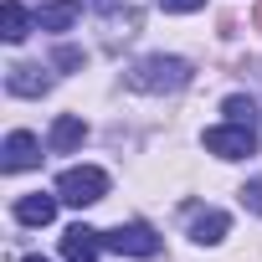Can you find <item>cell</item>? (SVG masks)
<instances>
[{
	"instance_id": "obj_1",
	"label": "cell",
	"mask_w": 262,
	"mask_h": 262,
	"mask_svg": "<svg viewBox=\"0 0 262 262\" xmlns=\"http://www.w3.org/2000/svg\"><path fill=\"white\" fill-rule=\"evenodd\" d=\"M195 77V67L185 57H144L128 67V88L134 93H180Z\"/></svg>"
},
{
	"instance_id": "obj_2",
	"label": "cell",
	"mask_w": 262,
	"mask_h": 262,
	"mask_svg": "<svg viewBox=\"0 0 262 262\" xmlns=\"http://www.w3.org/2000/svg\"><path fill=\"white\" fill-rule=\"evenodd\" d=\"M103 190H108V175H103L98 165H72V170H62V180H57V195H62L67 206H93V201H103Z\"/></svg>"
},
{
	"instance_id": "obj_3",
	"label": "cell",
	"mask_w": 262,
	"mask_h": 262,
	"mask_svg": "<svg viewBox=\"0 0 262 262\" xmlns=\"http://www.w3.org/2000/svg\"><path fill=\"white\" fill-rule=\"evenodd\" d=\"M103 247L118 252V257H155V252H160V236H155V226H144V221H128V226L103 231Z\"/></svg>"
},
{
	"instance_id": "obj_4",
	"label": "cell",
	"mask_w": 262,
	"mask_h": 262,
	"mask_svg": "<svg viewBox=\"0 0 262 262\" xmlns=\"http://www.w3.org/2000/svg\"><path fill=\"white\" fill-rule=\"evenodd\" d=\"M206 149L221 160H247L257 155V128L252 123H226V128H206Z\"/></svg>"
},
{
	"instance_id": "obj_5",
	"label": "cell",
	"mask_w": 262,
	"mask_h": 262,
	"mask_svg": "<svg viewBox=\"0 0 262 262\" xmlns=\"http://www.w3.org/2000/svg\"><path fill=\"white\" fill-rule=\"evenodd\" d=\"M98 252H103V231H93V226H67L62 231V257L67 262H98Z\"/></svg>"
},
{
	"instance_id": "obj_6",
	"label": "cell",
	"mask_w": 262,
	"mask_h": 262,
	"mask_svg": "<svg viewBox=\"0 0 262 262\" xmlns=\"http://www.w3.org/2000/svg\"><path fill=\"white\" fill-rule=\"evenodd\" d=\"M6 88H11L16 98H41V93L52 88V77H47L41 67H31V62H16V67L6 72Z\"/></svg>"
},
{
	"instance_id": "obj_7",
	"label": "cell",
	"mask_w": 262,
	"mask_h": 262,
	"mask_svg": "<svg viewBox=\"0 0 262 262\" xmlns=\"http://www.w3.org/2000/svg\"><path fill=\"white\" fill-rule=\"evenodd\" d=\"M88 139V123L77 118V113H62L57 123H52V134H47V144H52V155H72L77 144Z\"/></svg>"
},
{
	"instance_id": "obj_8",
	"label": "cell",
	"mask_w": 262,
	"mask_h": 262,
	"mask_svg": "<svg viewBox=\"0 0 262 262\" xmlns=\"http://www.w3.org/2000/svg\"><path fill=\"white\" fill-rule=\"evenodd\" d=\"M31 165H41V144L26 134V128H16V134L6 139V170L16 175V170H31Z\"/></svg>"
},
{
	"instance_id": "obj_9",
	"label": "cell",
	"mask_w": 262,
	"mask_h": 262,
	"mask_svg": "<svg viewBox=\"0 0 262 262\" xmlns=\"http://www.w3.org/2000/svg\"><path fill=\"white\" fill-rule=\"evenodd\" d=\"M57 201L62 195H21L16 201V221H26V226H52V216H57Z\"/></svg>"
},
{
	"instance_id": "obj_10",
	"label": "cell",
	"mask_w": 262,
	"mask_h": 262,
	"mask_svg": "<svg viewBox=\"0 0 262 262\" xmlns=\"http://www.w3.org/2000/svg\"><path fill=\"white\" fill-rule=\"evenodd\" d=\"M77 16H82V0H52V6L36 11V26L41 31H67V26H77Z\"/></svg>"
},
{
	"instance_id": "obj_11",
	"label": "cell",
	"mask_w": 262,
	"mask_h": 262,
	"mask_svg": "<svg viewBox=\"0 0 262 262\" xmlns=\"http://www.w3.org/2000/svg\"><path fill=\"white\" fill-rule=\"evenodd\" d=\"M0 36L6 41H26L31 36V16H26L21 0H6V6H0Z\"/></svg>"
},
{
	"instance_id": "obj_12",
	"label": "cell",
	"mask_w": 262,
	"mask_h": 262,
	"mask_svg": "<svg viewBox=\"0 0 262 262\" xmlns=\"http://www.w3.org/2000/svg\"><path fill=\"white\" fill-rule=\"evenodd\" d=\"M226 226H231V221H226L221 211H206V216H195V226H190V236H195L201 247H211V242H221V236H226Z\"/></svg>"
},
{
	"instance_id": "obj_13",
	"label": "cell",
	"mask_w": 262,
	"mask_h": 262,
	"mask_svg": "<svg viewBox=\"0 0 262 262\" xmlns=\"http://www.w3.org/2000/svg\"><path fill=\"white\" fill-rule=\"evenodd\" d=\"M221 113H226L231 123H257V103H252V98H226Z\"/></svg>"
},
{
	"instance_id": "obj_14",
	"label": "cell",
	"mask_w": 262,
	"mask_h": 262,
	"mask_svg": "<svg viewBox=\"0 0 262 262\" xmlns=\"http://www.w3.org/2000/svg\"><path fill=\"white\" fill-rule=\"evenodd\" d=\"M242 206L262 216V180H247V185H242Z\"/></svg>"
},
{
	"instance_id": "obj_15",
	"label": "cell",
	"mask_w": 262,
	"mask_h": 262,
	"mask_svg": "<svg viewBox=\"0 0 262 262\" xmlns=\"http://www.w3.org/2000/svg\"><path fill=\"white\" fill-rule=\"evenodd\" d=\"M57 67H82V52L77 47H57Z\"/></svg>"
},
{
	"instance_id": "obj_16",
	"label": "cell",
	"mask_w": 262,
	"mask_h": 262,
	"mask_svg": "<svg viewBox=\"0 0 262 262\" xmlns=\"http://www.w3.org/2000/svg\"><path fill=\"white\" fill-rule=\"evenodd\" d=\"M201 6H206V0H160V11H180V16L185 11H201Z\"/></svg>"
},
{
	"instance_id": "obj_17",
	"label": "cell",
	"mask_w": 262,
	"mask_h": 262,
	"mask_svg": "<svg viewBox=\"0 0 262 262\" xmlns=\"http://www.w3.org/2000/svg\"><path fill=\"white\" fill-rule=\"evenodd\" d=\"M118 6H123V0H93V11H103V16H113Z\"/></svg>"
},
{
	"instance_id": "obj_18",
	"label": "cell",
	"mask_w": 262,
	"mask_h": 262,
	"mask_svg": "<svg viewBox=\"0 0 262 262\" xmlns=\"http://www.w3.org/2000/svg\"><path fill=\"white\" fill-rule=\"evenodd\" d=\"M252 21H257V31H262V0H257V11H252Z\"/></svg>"
},
{
	"instance_id": "obj_19",
	"label": "cell",
	"mask_w": 262,
	"mask_h": 262,
	"mask_svg": "<svg viewBox=\"0 0 262 262\" xmlns=\"http://www.w3.org/2000/svg\"><path fill=\"white\" fill-rule=\"evenodd\" d=\"M26 262H47V257H26Z\"/></svg>"
}]
</instances>
